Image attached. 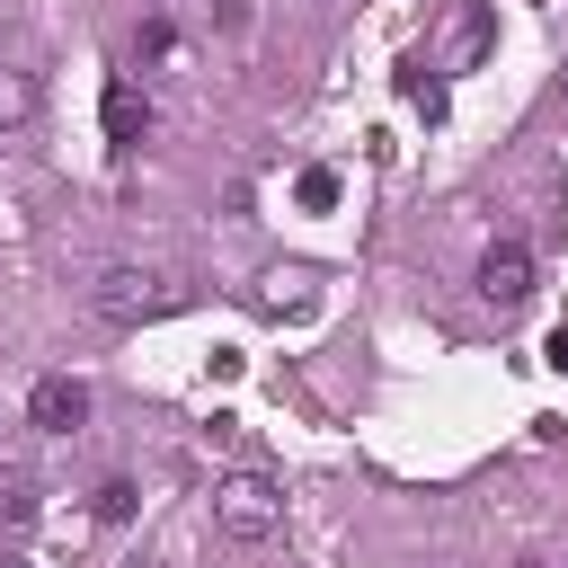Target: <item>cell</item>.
<instances>
[{
  "mask_svg": "<svg viewBox=\"0 0 568 568\" xmlns=\"http://www.w3.org/2000/svg\"><path fill=\"white\" fill-rule=\"evenodd\" d=\"M293 195H302V213H328V204H337V169H302Z\"/></svg>",
  "mask_w": 568,
  "mask_h": 568,
  "instance_id": "8",
  "label": "cell"
},
{
  "mask_svg": "<svg viewBox=\"0 0 568 568\" xmlns=\"http://www.w3.org/2000/svg\"><path fill=\"white\" fill-rule=\"evenodd\" d=\"M515 568H541V559H515Z\"/></svg>",
  "mask_w": 568,
  "mask_h": 568,
  "instance_id": "11",
  "label": "cell"
},
{
  "mask_svg": "<svg viewBox=\"0 0 568 568\" xmlns=\"http://www.w3.org/2000/svg\"><path fill=\"white\" fill-rule=\"evenodd\" d=\"M0 524H36V488L18 470H0Z\"/></svg>",
  "mask_w": 568,
  "mask_h": 568,
  "instance_id": "7",
  "label": "cell"
},
{
  "mask_svg": "<svg viewBox=\"0 0 568 568\" xmlns=\"http://www.w3.org/2000/svg\"><path fill=\"white\" fill-rule=\"evenodd\" d=\"M169 302H178V293H169V284H160L151 266H106V275L89 284V311H98L106 328H133V320H160Z\"/></svg>",
  "mask_w": 568,
  "mask_h": 568,
  "instance_id": "2",
  "label": "cell"
},
{
  "mask_svg": "<svg viewBox=\"0 0 568 568\" xmlns=\"http://www.w3.org/2000/svg\"><path fill=\"white\" fill-rule=\"evenodd\" d=\"M213 524H222L231 541H275V532H284V488H275L266 470H231V479L213 488Z\"/></svg>",
  "mask_w": 568,
  "mask_h": 568,
  "instance_id": "1",
  "label": "cell"
},
{
  "mask_svg": "<svg viewBox=\"0 0 568 568\" xmlns=\"http://www.w3.org/2000/svg\"><path fill=\"white\" fill-rule=\"evenodd\" d=\"M98 515L124 524V515H133V479H106V488H98Z\"/></svg>",
  "mask_w": 568,
  "mask_h": 568,
  "instance_id": "9",
  "label": "cell"
},
{
  "mask_svg": "<svg viewBox=\"0 0 568 568\" xmlns=\"http://www.w3.org/2000/svg\"><path fill=\"white\" fill-rule=\"evenodd\" d=\"M399 98H408L426 124H444V80H435V62H399Z\"/></svg>",
  "mask_w": 568,
  "mask_h": 568,
  "instance_id": "6",
  "label": "cell"
},
{
  "mask_svg": "<svg viewBox=\"0 0 568 568\" xmlns=\"http://www.w3.org/2000/svg\"><path fill=\"white\" fill-rule=\"evenodd\" d=\"M0 568H27V559H0Z\"/></svg>",
  "mask_w": 568,
  "mask_h": 568,
  "instance_id": "12",
  "label": "cell"
},
{
  "mask_svg": "<svg viewBox=\"0 0 568 568\" xmlns=\"http://www.w3.org/2000/svg\"><path fill=\"white\" fill-rule=\"evenodd\" d=\"M479 293H488L497 311H515V302L532 293V248H524V240H497V248L479 257Z\"/></svg>",
  "mask_w": 568,
  "mask_h": 568,
  "instance_id": "3",
  "label": "cell"
},
{
  "mask_svg": "<svg viewBox=\"0 0 568 568\" xmlns=\"http://www.w3.org/2000/svg\"><path fill=\"white\" fill-rule=\"evenodd\" d=\"M27 417H36L44 435H71V426L89 417V382H71V373H44V382H36V399H27Z\"/></svg>",
  "mask_w": 568,
  "mask_h": 568,
  "instance_id": "4",
  "label": "cell"
},
{
  "mask_svg": "<svg viewBox=\"0 0 568 568\" xmlns=\"http://www.w3.org/2000/svg\"><path fill=\"white\" fill-rule=\"evenodd\" d=\"M98 115H106V142H115V151H142V133H151V106H142V89H133V80H106Z\"/></svg>",
  "mask_w": 568,
  "mask_h": 568,
  "instance_id": "5",
  "label": "cell"
},
{
  "mask_svg": "<svg viewBox=\"0 0 568 568\" xmlns=\"http://www.w3.org/2000/svg\"><path fill=\"white\" fill-rule=\"evenodd\" d=\"M550 373H568V328H550Z\"/></svg>",
  "mask_w": 568,
  "mask_h": 568,
  "instance_id": "10",
  "label": "cell"
}]
</instances>
